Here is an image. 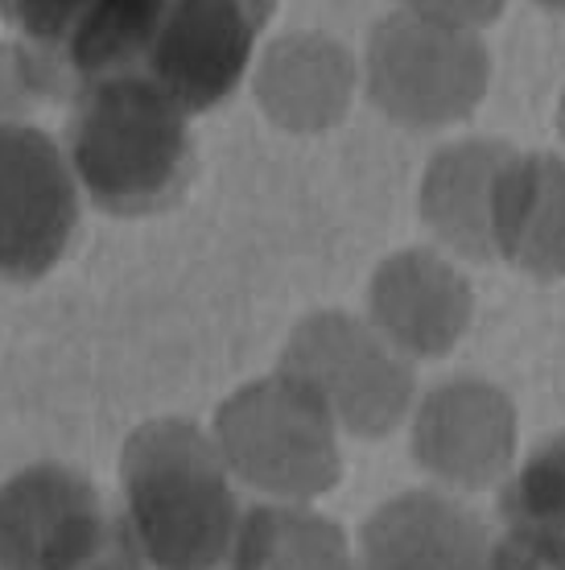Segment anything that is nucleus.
Returning a JSON list of instances; mask_svg holds the SVG:
<instances>
[{
    "label": "nucleus",
    "instance_id": "nucleus-14",
    "mask_svg": "<svg viewBox=\"0 0 565 570\" xmlns=\"http://www.w3.org/2000/svg\"><path fill=\"white\" fill-rule=\"evenodd\" d=\"M492 570H565V533L541 525H504L495 533Z\"/></svg>",
    "mask_w": 565,
    "mask_h": 570
},
{
    "label": "nucleus",
    "instance_id": "nucleus-6",
    "mask_svg": "<svg viewBox=\"0 0 565 570\" xmlns=\"http://www.w3.org/2000/svg\"><path fill=\"white\" fill-rule=\"evenodd\" d=\"M79 224L71 157L33 125H0V282H38L54 269Z\"/></svg>",
    "mask_w": 565,
    "mask_h": 570
},
{
    "label": "nucleus",
    "instance_id": "nucleus-13",
    "mask_svg": "<svg viewBox=\"0 0 565 570\" xmlns=\"http://www.w3.org/2000/svg\"><path fill=\"white\" fill-rule=\"evenodd\" d=\"M504 525H541L565 533V434L541 442L499 492Z\"/></svg>",
    "mask_w": 565,
    "mask_h": 570
},
{
    "label": "nucleus",
    "instance_id": "nucleus-5",
    "mask_svg": "<svg viewBox=\"0 0 565 570\" xmlns=\"http://www.w3.org/2000/svg\"><path fill=\"white\" fill-rule=\"evenodd\" d=\"M21 29L38 96H79L87 83L137 75L166 17V0H0Z\"/></svg>",
    "mask_w": 565,
    "mask_h": 570
},
{
    "label": "nucleus",
    "instance_id": "nucleus-9",
    "mask_svg": "<svg viewBox=\"0 0 565 570\" xmlns=\"http://www.w3.org/2000/svg\"><path fill=\"white\" fill-rule=\"evenodd\" d=\"M495 529L438 492L380 504L359 533V570H492Z\"/></svg>",
    "mask_w": 565,
    "mask_h": 570
},
{
    "label": "nucleus",
    "instance_id": "nucleus-1",
    "mask_svg": "<svg viewBox=\"0 0 565 570\" xmlns=\"http://www.w3.org/2000/svg\"><path fill=\"white\" fill-rule=\"evenodd\" d=\"M125 521L157 570H219L240 533L231 468L211 434L182 417H157L128 434L120 455Z\"/></svg>",
    "mask_w": 565,
    "mask_h": 570
},
{
    "label": "nucleus",
    "instance_id": "nucleus-8",
    "mask_svg": "<svg viewBox=\"0 0 565 570\" xmlns=\"http://www.w3.org/2000/svg\"><path fill=\"white\" fill-rule=\"evenodd\" d=\"M281 372L297 376L326 401V410L351 430H380L396 401H405L409 376L396 368L388 352L347 314H318L297 327Z\"/></svg>",
    "mask_w": 565,
    "mask_h": 570
},
{
    "label": "nucleus",
    "instance_id": "nucleus-16",
    "mask_svg": "<svg viewBox=\"0 0 565 570\" xmlns=\"http://www.w3.org/2000/svg\"><path fill=\"white\" fill-rule=\"evenodd\" d=\"M545 9H557V13H565V0H541Z\"/></svg>",
    "mask_w": 565,
    "mask_h": 570
},
{
    "label": "nucleus",
    "instance_id": "nucleus-15",
    "mask_svg": "<svg viewBox=\"0 0 565 570\" xmlns=\"http://www.w3.org/2000/svg\"><path fill=\"white\" fill-rule=\"evenodd\" d=\"M38 87L29 79L26 55L21 46H0V125H9L17 116L26 112L29 104H38Z\"/></svg>",
    "mask_w": 565,
    "mask_h": 570
},
{
    "label": "nucleus",
    "instance_id": "nucleus-11",
    "mask_svg": "<svg viewBox=\"0 0 565 570\" xmlns=\"http://www.w3.org/2000/svg\"><path fill=\"white\" fill-rule=\"evenodd\" d=\"M227 570H355L347 538L323 513L260 504L244 513Z\"/></svg>",
    "mask_w": 565,
    "mask_h": 570
},
{
    "label": "nucleus",
    "instance_id": "nucleus-4",
    "mask_svg": "<svg viewBox=\"0 0 565 570\" xmlns=\"http://www.w3.org/2000/svg\"><path fill=\"white\" fill-rule=\"evenodd\" d=\"M215 446L244 484L285 500L318 497L339 480L335 414L289 372L227 397L215 417Z\"/></svg>",
    "mask_w": 565,
    "mask_h": 570
},
{
    "label": "nucleus",
    "instance_id": "nucleus-10",
    "mask_svg": "<svg viewBox=\"0 0 565 570\" xmlns=\"http://www.w3.org/2000/svg\"><path fill=\"white\" fill-rule=\"evenodd\" d=\"M487 228L512 265L537 277L565 273V161L533 154L495 170Z\"/></svg>",
    "mask_w": 565,
    "mask_h": 570
},
{
    "label": "nucleus",
    "instance_id": "nucleus-12",
    "mask_svg": "<svg viewBox=\"0 0 565 570\" xmlns=\"http://www.w3.org/2000/svg\"><path fill=\"white\" fill-rule=\"evenodd\" d=\"M446 273L425 265V261H393L376 282V314L384 318V327L393 331L400 343L422 347V352H438L442 343L450 340L454 331L434 318V314H454L450 311V289L434 294V285Z\"/></svg>",
    "mask_w": 565,
    "mask_h": 570
},
{
    "label": "nucleus",
    "instance_id": "nucleus-3",
    "mask_svg": "<svg viewBox=\"0 0 565 570\" xmlns=\"http://www.w3.org/2000/svg\"><path fill=\"white\" fill-rule=\"evenodd\" d=\"M128 521L67 463H33L0 484V570H141Z\"/></svg>",
    "mask_w": 565,
    "mask_h": 570
},
{
    "label": "nucleus",
    "instance_id": "nucleus-7",
    "mask_svg": "<svg viewBox=\"0 0 565 570\" xmlns=\"http://www.w3.org/2000/svg\"><path fill=\"white\" fill-rule=\"evenodd\" d=\"M272 0H166L141 71L186 116L207 112L240 83Z\"/></svg>",
    "mask_w": 565,
    "mask_h": 570
},
{
    "label": "nucleus",
    "instance_id": "nucleus-2",
    "mask_svg": "<svg viewBox=\"0 0 565 570\" xmlns=\"http://www.w3.org/2000/svg\"><path fill=\"white\" fill-rule=\"evenodd\" d=\"M67 157L96 207L112 215L157 212L190 174L186 112L145 75L87 83L71 104Z\"/></svg>",
    "mask_w": 565,
    "mask_h": 570
}]
</instances>
